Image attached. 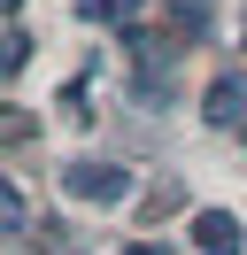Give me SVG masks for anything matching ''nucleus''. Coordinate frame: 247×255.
Masks as SVG:
<instances>
[{
    "label": "nucleus",
    "mask_w": 247,
    "mask_h": 255,
    "mask_svg": "<svg viewBox=\"0 0 247 255\" xmlns=\"http://www.w3.org/2000/svg\"><path fill=\"white\" fill-rule=\"evenodd\" d=\"M201 109H209L216 131H240V139H247V70H224V78L209 85V101H201Z\"/></svg>",
    "instance_id": "nucleus-2"
},
{
    "label": "nucleus",
    "mask_w": 247,
    "mask_h": 255,
    "mask_svg": "<svg viewBox=\"0 0 247 255\" xmlns=\"http://www.w3.org/2000/svg\"><path fill=\"white\" fill-rule=\"evenodd\" d=\"M62 186H70V201H85V209H124L131 201V170H124V162H70V170H62Z\"/></svg>",
    "instance_id": "nucleus-1"
},
{
    "label": "nucleus",
    "mask_w": 247,
    "mask_h": 255,
    "mask_svg": "<svg viewBox=\"0 0 247 255\" xmlns=\"http://www.w3.org/2000/svg\"><path fill=\"white\" fill-rule=\"evenodd\" d=\"M193 248L201 255H247V232H240L232 209H201V217H193Z\"/></svg>",
    "instance_id": "nucleus-3"
},
{
    "label": "nucleus",
    "mask_w": 247,
    "mask_h": 255,
    "mask_svg": "<svg viewBox=\"0 0 247 255\" xmlns=\"http://www.w3.org/2000/svg\"><path fill=\"white\" fill-rule=\"evenodd\" d=\"M170 209H185V186L162 178V193H147V217H170Z\"/></svg>",
    "instance_id": "nucleus-9"
},
{
    "label": "nucleus",
    "mask_w": 247,
    "mask_h": 255,
    "mask_svg": "<svg viewBox=\"0 0 247 255\" xmlns=\"http://www.w3.org/2000/svg\"><path fill=\"white\" fill-rule=\"evenodd\" d=\"M15 8H23V0H8V16H15Z\"/></svg>",
    "instance_id": "nucleus-11"
},
{
    "label": "nucleus",
    "mask_w": 247,
    "mask_h": 255,
    "mask_svg": "<svg viewBox=\"0 0 247 255\" xmlns=\"http://www.w3.org/2000/svg\"><path fill=\"white\" fill-rule=\"evenodd\" d=\"M0 70H8V78L31 70V31H23V23H8V62H0Z\"/></svg>",
    "instance_id": "nucleus-6"
},
{
    "label": "nucleus",
    "mask_w": 247,
    "mask_h": 255,
    "mask_svg": "<svg viewBox=\"0 0 247 255\" xmlns=\"http://www.w3.org/2000/svg\"><path fill=\"white\" fill-rule=\"evenodd\" d=\"M124 255H178V248H154V240H131Z\"/></svg>",
    "instance_id": "nucleus-10"
},
{
    "label": "nucleus",
    "mask_w": 247,
    "mask_h": 255,
    "mask_svg": "<svg viewBox=\"0 0 247 255\" xmlns=\"http://www.w3.org/2000/svg\"><path fill=\"white\" fill-rule=\"evenodd\" d=\"M209 23V0H170V39H193Z\"/></svg>",
    "instance_id": "nucleus-5"
},
{
    "label": "nucleus",
    "mask_w": 247,
    "mask_h": 255,
    "mask_svg": "<svg viewBox=\"0 0 247 255\" xmlns=\"http://www.w3.org/2000/svg\"><path fill=\"white\" fill-rule=\"evenodd\" d=\"M139 101H147V109H154V101H170V62H162V70H154V62L139 70Z\"/></svg>",
    "instance_id": "nucleus-7"
},
{
    "label": "nucleus",
    "mask_w": 247,
    "mask_h": 255,
    "mask_svg": "<svg viewBox=\"0 0 247 255\" xmlns=\"http://www.w3.org/2000/svg\"><path fill=\"white\" fill-rule=\"evenodd\" d=\"M0 201H8V240H23V232H31V209H23V186H8Z\"/></svg>",
    "instance_id": "nucleus-8"
},
{
    "label": "nucleus",
    "mask_w": 247,
    "mask_h": 255,
    "mask_svg": "<svg viewBox=\"0 0 247 255\" xmlns=\"http://www.w3.org/2000/svg\"><path fill=\"white\" fill-rule=\"evenodd\" d=\"M85 23H139V0H77Z\"/></svg>",
    "instance_id": "nucleus-4"
}]
</instances>
